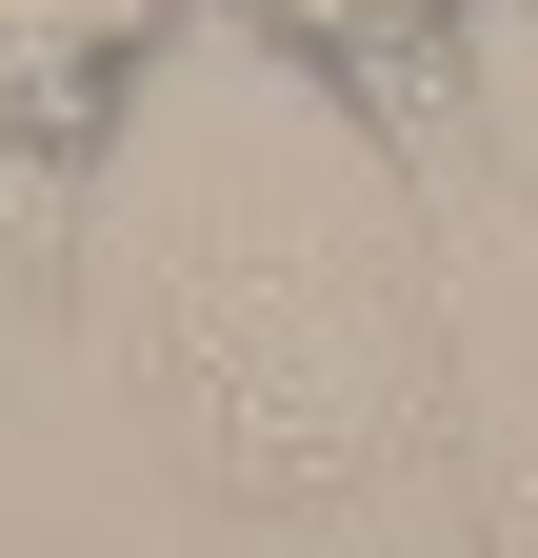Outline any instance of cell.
<instances>
[{
  "mask_svg": "<svg viewBox=\"0 0 538 558\" xmlns=\"http://www.w3.org/2000/svg\"><path fill=\"white\" fill-rule=\"evenodd\" d=\"M259 21H280V60H319L340 100H419L439 40H458V0H259Z\"/></svg>",
  "mask_w": 538,
  "mask_h": 558,
  "instance_id": "cell-2",
  "label": "cell"
},
{
  "mask_svg": "<svg viewBox=\"0 0 538 558\" xmlns=\"http://www.w3.org/2000/svg\"><path fill=\"white\" fill-rule=\"evenodd\" d=\"M499 558H538V499H518V538H499Z\"/></svg>",
  "mask_w": 538,
  "mask_h": 558,
  "instance_id": "cell-3",
  "label": "cell"
},
{
  "mask_svg": "<svg viewBox=\"0 0 538 558\" xmlns=\"http://www.w3.org/2000/svg\"><path fill=\"white\" fill-rule=\"evenodd\" d=\"M180 40V0H0V160H100L140 120V60Z\"/></svg>",
  "mask_w": 538,
  "mask_h": 558,
  "instance_id": "cell-1",
  "label": "cell"
}]
</instances>
